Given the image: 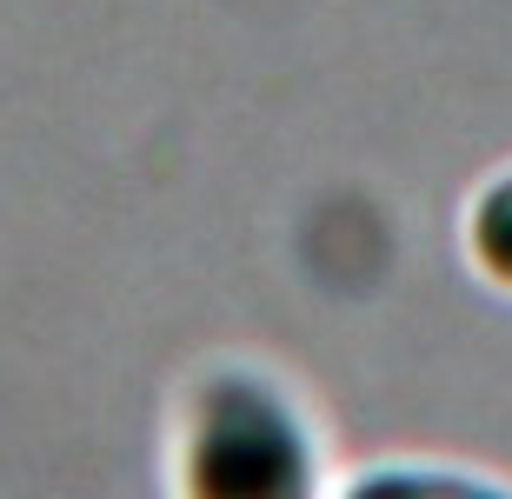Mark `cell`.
Returning <instances> with one entry per match:
<instances>
[{
  "instance_id": "1",
  "label": "cell",
  "mask_w": 512,
  "mask_h": 499,
  "mask_svg": "<svg viewBox=\"0 0 512 499\" xmlns=\"http://www.w3.org/2000/svg\"><path fill=\"white\" fill-rule=\"evenodd\" d=\"M340 446L320 400L260 353H213L173 386L167 499H340Z\"/></svg>"
},
{
  "instance_id": "2",
  "label": "cell",
  "mask_w": 512,
  "mask_h": 499,
  "mask_svg": "<svg viewBox=\"0 0 512 499\" xmlns=\"http://www.w3.org/2000/svg\"><path fill=\"white\" fill-rule=\"evenodd\" d=\"M340 499H512V473L453 453H373L340 473Z\"/></svg>"
},
{
  "instance_id": "3",
  "label": "cell",
  "mask_w": 512,
  "mask_h": 499,
  "mask_svg": "<svg viewBox=\"0 0 512 499\" xmlns=\"http://www.w3.org/2000/svg\"><path fill=\"white\" fill-rule=\"evenodd\" d=\"M459 260L486 293L512 300V160L466 193V207H459Z\"/></svg>"
}]
</instances>
